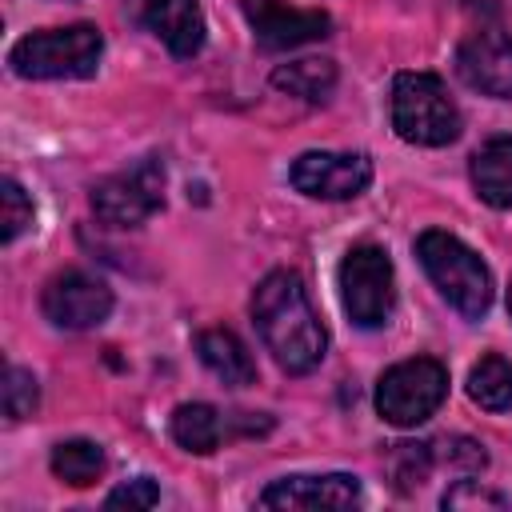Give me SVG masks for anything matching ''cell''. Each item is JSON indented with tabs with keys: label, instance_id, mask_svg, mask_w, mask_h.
<instances>
[{
	"label": "cell",
	"instance_id": "cell-20",
	"mask_svg": "<svg viewBox=\"0 0 512 512\" xmlns=\"http://www.w3.org/2000/svg\"><path fill=\"white\" fill-rule=\"evenodd\" d=\"M432 464H436V444H396L388 456V468H392V480L400 492L420 488L428 480Z\"/></svg>",
	"mask_w": 512,
	"mask_h": 512
},
{
	"label": "cell",
	"instance_id": "cell-24",
	"mask_svg": "<svg viewBox=\"0 0 512 512\" xmlns=\"http://www.w3.org/2000/svg\"><path fill=\"white\" fill-rule=\"evenodd\" d=\"M436 448H440L436 456H444L448 464H456V468H468V472H480V468L488 464V456H484V444H476V440H468V436H452V440H440Z\"/></svg>",
	"mask_w": 512,
	"mask_h": 512
},
{
	"label": "cell",
	"instance_id": "cell-22",
	"mask_svg": "<svg viewBox=\"0 0 512 512\" xmlns=\"http://www.w3.org/2000/svg\"><path fill=\"white\" fill-rule=\"evenodd\" d=\"M0 204H4V244H12L28 224H32V200L24 196V188L8 176L0 184Z\"/></svg>",
	"mask_w": 512,
	"mask_h": 512
},
{
	"label": "cell",
	"instance_id": "cell-23",
	"mask_svg": "<svg viewBox=\"0 0 512 512\" xmlns=\"http://www.w3.org/2000/svg\"><path fill=\"white\" fill-rule=\"evenodd\" d=\"M104 504H108V508H124V504H128V508H152V504H160V488H156V480L136 476V480L112 488Z\"/></svg>",
	"mask_w": 512,
	"mask_h": 512
},
{
	"label": "cell",
	"instance_id": "cell-4",
	"mask_svg": "<svg viewBox=\"0 0 512 512\" xmlns=\"http://www.w3.org/2000/svg\"><path fill=\"white\" fill-rule=\"evenodd\" d=\"M104 52V36L92 24H72V28H48L32 32L12 44L8 64L24 80H72V76H92Z\"/></svg>",
	"mask_w": 512,
	"mask_h": 512
},
{
	"label": "cell",
	"instance_id": "cell-13",
	"mask_svg": "<svg viewBox=\"0 0 512 512\" xmlns=\"http://www.w3.org/2000/svg\"><path fill=\"white\" fill-rule=\"evenodd\" d=\"M136 16L164 40L172 56H196L204 44V12L196 0H132Z\"/></svg>",
	"mask_w": 512,
	"mask_h": 512
},
{
	"label": "cell",
	"instance_id": "cell-21",
	"mask_svg": "<svg viewBox=\"0 0 512 512\" xmlns=\"http://www.w3.org/2000/svg\"><path fill=\"white\" fill-rule=\"evenodd\" d=\"M36 400H40V392H36L32 372L8 368V372H4V416H8V420H24V416L36 412Z\"/></svg>",
	"mask_w": 512,
	"mask_h": 512
},
{
	"label": "cell",
	"instance_id": "cell-25",
	"mask_svg": "<svg viewBox=\"0 0 512 512\" xmlns=\"http://www.w3.org/2000/svg\"><path fill=\"white\" fill-rule=\"evenodd\" d=\"M460 504H492V508H500L504 500H500L496 492L480 488L476 480H460L452 492H444V508H460Z\"/></svg>",
	"mask_w": 512,
	"mask_h": 512
},
{
	"label": "cell",
	"instance_id": "cell-8",
	"mask_svg": "<svg viewBox=\"0 0 512 512\" xmlns=\"http://www.w3.org/2000/svg\"><path fill=\"white\" fill-rule=\"evenodd\" d=\"M292 184L312 200H352L372 184L364 152H304L292 160Z\"/></svg>",
	"mask_w": 512,
	"mask_h": 512
},
{
	"label": "cell",
	"instance_id": "cell-11",
	"mask_svg": "<svg viewBox=\"0 0 512 512\" xmlns=\"http://www.w3.org/2000/svg\"><path fill=\"white\" fill-rule=\"evenodd\" d=\"M244 8V20L252 28V36L280 52V48H300V44H312V40H324L332 20L328 12H316V8H292L284 0H240Z\"/></svg>",
	"mask_w": 512,
	"mask_h": 512
},
{
	"label": "cell",
	"instance_id": "cell-15",
	"mask_svg": "<svg viewBox=\"0 0 512 512\" xmlns=\"http://www.w3.org/2000/svg\"><path fill=\"white\" fill-rule=\"evenodd\" d=\"M228 424H232V416H224V412L212 408V404H180V408L172 412V420H168L172 440H176L184 452H192V456L216 452L220 440H228Z\"/></svg>",
	"mask_w": 512,
	"mask_h": 512
},
{
	"label": "cell",
	"instance_id": "cell-6",
	"mask_svg": "<svg viewBox=\"0 0 512 512\" xmlns=\"http://www.w3.org/2000/svg\"><path fill=\"white\" fill-rule=\"evenodd\" d=\"M340 300L352 324L360 328H380L392 316L396 304V280H392V260L380 244H356L340 260Z\"/></svg>",
	"mask_w": 512,
	"mask_h": 512
},
{
	"label": "cell",
	"instance_id": "cell-18",
	"mask_svg": "<svg viewBox=\"0 0 512 512\" xmlns=\"http://www.w3.org/2000/svg\"><path fill=\"white\" fill-rule=\"evenodd\" d=\"M468 396L488 412L512 408V364L504 356H480L468 372Z\"/></svg>",
	"mask_w": 512,
	"mask_h": 512
},
{
	"label": "cell",
	"instance_id": "cell-5",
	"mask_svg": "<svg viewBox=\"0 0 512 512\" xmlns=\"http://www.w3.org/2000/svg\"><path fill=\"white\" fill-rule=\"evenodd\" d=\"M448 396V368L432 356L392 364L376 384V412L396 428L424 424Z\"/></svg>",
	"mask_w": 512,
	"mask_h": 512
},
{
	"label": "cell",
	"instance_id": "cell-16",
	"mask_svg": "<svg viewBox=\"0 0 512 512\" xmlns=\"http://www.w3.org/2000/svg\"><path fill=\"white\" fill-rule=\"evenodd\" d=\"M472 188L492 208H512V136H492L472 156Z\"/></svg>",
	"mask_w": 512,
	"mask_h": 512
},
{
	"label": "cell",
	"instance_id": "cell-19",
	"mask_svg": "<svg viewBox=\"0 0 512 512\" xmlns=\"http://www.w3.org/2000/svg\"><path fill=\"white\" fill-rule=\"evenodd\" d=\"M52 472L72 488H88L104 472V452L92 440H64L52 448Z\"/></svg>",
	"mask_w": 512,
	"mask_h": 512
},
{
	"label": "cell",
	"instance_id": "cell-1",
	"mask_svg": "<svg viewBox=\"0 0 512 512\" xmlns=\"http://www.w3.org/2000/svg\"><path fill=\"white\" fill-rule=\"evenodd\" d=\"M252 320H256L264 348L288 376H304L324 360L328 332H324V324L304 292V280L296 272L280 268L256 284Z\"/></svg>",
	"mask_w": 512,
	"mask_h": 512
},
{
	"label": "cell",
	"instance_id": "cell-17",
	"mask_svg": "<svg viewBox=\"0 0 512 512\" xmlns=\"http://www.w3.org/2000/svg\"><path fill=\"white\" fill-rule=\"evenodd\" d=\"M272 84L288 96H300V100H328L332 88H336V64L324 60V56H304V60H292V64H280L272 72Z\"/></svg>",
	"mask_w": 512,
	"mask_h": 512
},
{
	"label": "cell",
	"instance_id": "cell-26",
	"mask_svg": "<svg viewBox=\"0 0 512 512\" xmlns=\"http://www.w3.org/2000/svg\"><path fill=\"white\" fill-rule=\"evenodd\" d=\"M508 312H512V288H508Z\"/></svg>",
	"mask_w": 512,
	"mask_h": 512
},
{
	"label": "cell",
	"instance_id": "cell-7",
	"mask_svg": "<svg viewBox=\"0 0 512 512\" xmlns=\"http://www.w3.org/2000/svg\"><path fill=\"white\" fill-rule=\"evenodd\" d=\"M160 204H164V164L156 156H144L132 168L112 172L92 188V212L108 228H136Z\"/></svg>",
	"mask_w": 512,
	"mask_h": 512
},
{
	"label": "cell",
	"instance_id": "cell-3",
	"mask_svg": "<svg viewBox=\"0 0 512 512\" xmlns=\"http://www.w3.org/2000/svg\"><path fill=\"white\" fill-rule=\"evenodd\" d=\"M392 128L420 148H444L460 136V108L432 72H400L392 84Z\"/></svg>",
	"mask_w": 512,
	"mask_h": 512
},
{
	"label": "cell",
	"instance_id": "cell-2",
	"mask_svg": "<svg viewBox=\"0 0 512 512\" xmlns=\"http://www.w3.org/2000/svg\"><path fill=\"white\" fill-rule=\"evenodd\" d=\"M416 256L428 272V280L440 288V296L464 316V320H480L492 304V276L484 268V260L456 240L452 232L428 228L416 240Z\"/></svg>",
	"mask_w": 512,
	"mask_h": 512
},
{
	"label": "cell",
	"instance_id": "cell-14",
	"mask_svg": "<svg viewBox=\"0 0 512 512\" xmlns=\"http://www.w3.org/2000/svg\"><path fill=\"white\" fill-rule=\"evenodd\" d=\"M196 352H200L204 368L216 380H224L228 388H244V384L256 380V360L248 356V348L240 344V336L228 332V328H204L196 336Z\"/></svg>",
	"mask_w": 512,
	"mask_h": 512
},
{
	"label": "cell",
	"instance_id": "cell-9",
	"mask_svg": "<svg viewBox=\"0 0 512 512\" xmlns=\"http://www.w3.org/2000/svg\"><path fill=\"white\" fill-rule=\"evenodd\" d=\"M40 308L56 328H96L112 312V288L80 268H68L44 284Z\"/></svg>",
	"mask_w": 512,
	"mask_h": 512
},
{
	"label": "cell",
	"instance_id": "cell-10",
	"mask_svg": "<svg viewBox=\"0 0 512 512\" xmlns=\"http://www.w3.org/2000/svg\"><path fill=\"white\" fill-rule=\"evenodd\" d=\"M456 76L496 100L512 96V32L504 28H480L460 40L456 48Z\"/></svg>",
	"mask_w": 512,
	"mask_h": 512
},
{
	"label": "cell",
	"instance_id": "cell-12",
	"mask_svg": "<svg viewBox=\"0 0 512 512\" xmlns=\"http://www.w3.org/2000/svg\"><path fill=\"white\" fill-rule=\"evenodd\" d=\"M264 508H352L360 504V480L348 472L284 476L260 492Z\"/></svg>",
	"mask_w": 512,
	"mask_h": 512
}]
</instances>
